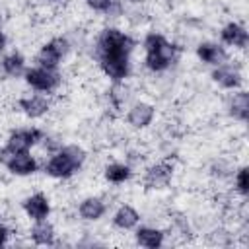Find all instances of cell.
Masks as SVG:
<instances>
[{
  "label": "cell",
  "instance_id": "obj_1",
  "mask_svg": "<svg viewBox=\"0 0 249 249\" xmlns=\"http://www.w3.org/2000/svg\"><path fill=\"white\" fill-rule=\"evenodd\" d=\"M134 41L128 33L117 27H105L97 37V60L103 74L115 84L123 82L130 74V53Z\"/></svg>",
  "mask_w": 249,
  "mask_h": 249
},
{
  "label": "cell",
  "instance_id": "obj_2",
  "mask_svg": "<svg viewBox=\"0 0 249 249\" xmlns=\"http://www.w3.org/2000/svg\"><path fill=\"white\" fill-rule=\"evenodd\" d=\"M142 47H144V64L152 72L167 70L177 56V47L171 41H167L161 33H148L142 41Z\"/></svg>",
  "mask_w": 249,
  "mask_h": 249
},
{
  "label": "cell",
  "instance_id": "obj_3",
  "mask_svg": "<svg viewBox=\"0 0 249 249\" xmlns=\"http://www.w3.org/2000/svg\"><path fill=\"white\" fill-rule=\"evenodd\" d=\"M84 161L86 150L78 144H68L49 158V161L45 163V173L53 179H68L82 167Z\"/></svg>",
  "mask_w": 249,
  "mask_h": 249
},
{
  "label": "cell",
  "instance_id": "obj_4",
  "mask_svg": "<svg viewBox=\"0 0 249 249\" xmlns=\"http://www.w3.org/2000/svg\"><path fill=\"white\" fill-rule=\"evenodd\" d=\"M23 80L29 88H33L35 91H41V93H51L60 86L58 70L45 68V66H39V64L27 68L25 74H23Z\"/></svg>",
  "mask_w": 249,
  "mask_h": 249
},
{
  "label": "cell",
  "instance_id": "obj_5",
  "mask_svg": "<svg viewBox=\"0 0 249 249\" xmlns=\"http://www.w3.org/2000/svg\"><path fill=\"white\" fill-rule=\"evenodd\" d=\"M0 161L6 165V169L12 173V175H18V177H27V175H33L37 171V160L29 154V152H2L0 150Z\"/></svg>",
  "mask_w": 249,
  "mask_h": 249
},
{
  "label": "cell",
  "instance_id": "obj_6",
  "mask_svg": "<svg viewBox=\"0 0 249 249\" xmlns=\"http://www.w3.org/2000/svg\"><path fill=\"white\" fill-rule=\"evenodd\" d=\"M66 53H68V41L64 37H53L49 43H45L41 47V51L35 56V62L39 66L56 70L58 64L62 62V58L66 56Z\"/></svg>",
  "mask_w": 249,
  "mask_h": 249
},
{
  "label": "cell",
  "instance_id": "obj_7",
  "mask_svg": "<svg viewBox=\"0 0 249 249\" xmlns=\"http://www.w3.org/2000/svg\"><path fill=\"white\" fill-rule=\"evenodd\" d=\"M43 130L37 126H29V128H18L14 130L8 140L6 146L2 148V152H29L39 140H43Z\"/></svg>",
  "mask_w": 249,
  "mask_h": 249
},
{
  "label": "cell",
  "instance_id": "obj_8",
  "mask_svg": "<svg viewBox=\"0 0 249 249\" xmlns=\"http://www.w3.org/2000/svg\"><path fill=\"white\" fill-rule=\"evenodd\" d=\"M173 177V165L167 161H158L154 165H150L144 173V185L148 189H163L169 185Z\"/></svg>",
  "mask_w": 249,
  "mask_h": 249
},
{
  "label": "cell",
  "instance_id": "obj_9",
  "mask_svg": "<svg viewBox=\"0 0 249 249\" xmlns=\"http://www.w3.org/2000/svg\"><path fill=\"white\" fill-rule=\"evenodd\" d=\"M212 80L224 89H239L241 84H243V76H241L239 68H235L231 64H226V62L220 64V66H214Z\"/></svg>",
  "mask_w": 249,
  "mask_h": 249
},
{
  "label": "cell",
  "instance_id": "obj_10",
  "mask_svg": "<svg viewBox=\"0 0 249 249\" xmlns=\"http://www.w3.org/2000/svg\"><path fill=\"white\" fill-rule=\"evenodd\" d=\"M154 117H156V107L152 105V103H146V101H138V103H134L130 109H128V113H126V123L132 126V128H146V126H150L152 124V121H154Z\"/></svg>",
  "mask_w": 249,
  "mask_h": 249
},
{
  "label": "cell",
  "instance_id": "obj_11",
  "mask_svg": "<svg viewBox=\"0 0 249 249\" xmlns=\"http://www.w3.org/2000/svg\"><path fill=\"white\" fill-rule=\"evenodd\" d=\"M21 208H23V212H25L33 222L47 220L49 214H51V202H49L47 195H43V193H35V195H31V196L23 198Z\"/></svg>",
  "mask_w": 249,
  "mask_h": 249
},
{
  "label": "cell",
  "instance_id": "obj_12",
  "mask_svg": "<svg viewBox=\"0 0 249 249\" xmlns=\"http://www.w3.org/2000/svg\"><path fill=\"white\" fill-rule=\"evenodd\" d=\"M220 39L224 45H230L233 49H245L247 47V41H249V35H247V29L237 23V21H230L222 27L220 31Z\"/></svg>",
  "mask_w": 249,
  "mask_h": 249
},
{
  "label": "cell",
  "instance_id": "obj_13",
  "mask_svg": "<svg viewBox=\"0 0 249 249\" xmlns=\"http://www.w3.org/2000/svg\"><path fill=\"white\" fill-rule=\"evenodd\" d=\"M196 56H198L200 62L210 64V66H220V64H224V62L228 60V53H226V49H224L222 45H218V43H210V41L200 43V45L196 47Z\"/></svg>",
  "mask_w": 249,
  "mask_h": 249
},
{
  "label": "cell",
  "instance_id": "obj_14",
  "mask_svg": "<svg viewBox=\"0 0 249 249\" xmlns=\"http://www.w3.org/2000/svg\"><path fill=\"white\" fill-rule=\"evenodd\" d=\"M18 105H19V111H21L25 117H29V119H39V117H43V115L49 111L51 101H49L45 95L35 93V95L21 97V99L18 101Z\"/></svg>",
  "mask_w": 249,
  "mask_h": 249
},
{
  "label": "cell",
  "instance_id": "obj_15",
  "mask_svg": "<svg viewBox=\"0 0 249 249\" xmlns=\"http://www.w3.org/2000/svg\"><path fill=\"white\" fill-rule=\"evenodd\" d=\"M105 210H107V206H105V202H103L99 196H86V198L80 202V206H78L80 218H82V220H88V222L99 220V218L105 214Z\"/></svg>",
  "mask_w": 249,
  "mask_h": 249
},
{
  "label": "cell",
  "instance_id": "obj_16",
  "mask_svg": "<svg viewBox=\"0 0 249 249\" xmlns=\"http://www.w3.org/2000/svg\"><path fill=\"white\" fill-rule=\"evenodd\" d=\"M136 237V243L140 247H146V249H158L163 245V239H165V233L158 228H150V226H140L134 233Z\"/></svg>",
  "mask_w": 249,
  "mask_h": 249
},
{
  "label": "cell",
  "instance_id": "obj_17",
  "mask_svg": "<svg viewBox=\"0 0 249 249\" xmlns=\"http://www.w3.org/2000/svg\"><path fill=\"white\" fill-rule=\"evenodd\" d=\"M140 222V214L136 208H132L130 204H123L117 208V212L113 214V226L119 230H134Z\"/></svg>",
  "mask_w": 249,
  "mask_h": 249
},
{
  "label": "cell",
  "instance_id": "obj_18",
  "mask_svg": "<svg viewBox=\"0 0 249 249\" xmlns=\"http://www.w3.org/2000/svg\"><path fill=\"white\" fill-rule=\"evenodd\" d=\"M230 115L239 123L249 119V93L245 89H237L230 99Z\"/></svg>",
  "mask_w": 249,
  "mask_h": 249
},
{
  "label": "cell",
  "instance_id": "obj_19",
  "mask_svg": "<svg viewBox=\"0 0 249 249\" xmlns=\"http://www.w3.org/2000/svg\"><path fill=\"white\" fill-rule=\"evenodd\" d=\"M29 237L35 245H53L56 233H54L53 224H49L47 220H39V222L33 224V228L29 231Z\"/></svg>",
  "mask_w": 249,
  "mask_h": 249
},
{
  "label": "cell",
  "instance_id": "obj_20",
  "mask_svg": "<svg viewBox=\"0 0 249 249\" xmlns=\"http://www.w3.org/2000/svg\"><path fill=\"white\" fill-rule=\"evenodd\" d=\"M2 70H4V74L12 76V78H19L27 70L25 68V58L19 53H12V54L2 58Z\"/></svg>",
  "mask_w": 249,
  "mask_h": 249
},
{
  "label": "cell",
  "instance_id": "obj_21",
  "mask_svg": "<svg viewBox=\"0 0 249 249\" xmlns=\"http://www.w3.org/2000/svg\"><path fill=\"white\" fill-rule=\"evenodd\" d=\"M105 179L113 185H121L124 181H128L132 177V169L126 165V163H109L103 171Z\"/></svg>",
  "mask_w": 249,
  "mask_h": 249
},
{
  "label": "cell",
  "instance_id": "obj_22",
  "mask_svg": "<svg viewBox=\"0 0 249 249\" xmlns=\"http://www.w3.org/2000/svg\"><path fill=\"white\" fill-rule=\"evenodd\" d=\"M233 185H235V191H237L241 196H247V193H249V181H247V167H245V165H241V167L235 171Z\"/></svg>",
  "mask_w": 249,
  "mask_h": 249
},
{
  "label": "cell",
  "instance_id": "obj_23",
  "mask_svg": "<svg viewBox=\"0 0 249 249\" xmlns=\"http://www.w3.org/2000/svg\"><path fill=\"white\" fill-rule=\"evenodd\" d=\"M115 2L117 0H86L88 8L93 10V12H111Z\"/></svg>",
  "mask_w": 249,
  "mask_h": 249
},
{
  "label": "cell",
  "instance_id": "obj_24",
  "mask_svg": "<svg viewBox=\"0 0 249 249\" xmlns=\"http://www.w3.org/2000/svg\"><path fill=\"white\" fill-rule=\"evenodd\" d=\"M8 237H10V231L4 224H0V247H4L8 243Z\"/></svg>",
  "mask_w": 249,
  "mask_h": 249
},
{
  "label": "cell",
  "instance_id": "obj_25",
  "mask_svg": "<svg viewBox=\"0 0 249 249\" xmlns=\"http://www.w3.org/2000/svg\"><path fill=\"white\" fill-rule=\"evenodd\" d=\"M4 47H6V35H4L2 31H0V51H2Z\"/></svg>",
  "mask_w": 249,
  "mask_h": 249
},
{
  "label": "cell",
  "instance_id": "obj_26",
  "mask_svg": "<svg viewBox=\"0 0 249 249\" xmlns=\"http://www.w3.org/2000/svg\"><path fill=\"white\" fill-rule=\"evenodd\" d=\"M128 2H142V0H128Z\"/></svg>",
  "mask_w": 249,
  "mask_h": 249
},
{
  "label": "cell",
  "instance_id": "obj_27",
  "mask_svg": "<svg viewBox=\"0 0 249 249\" xmlns=\"http://www.w3.org/2000/svg\"><path fill=\"white\" fill-rule=\"evenodd\" d=\"M47 2H60V0H47Z\"/></svg>",
  "mask_w": 249,
  "mask_h": 249
}]
</instances>
